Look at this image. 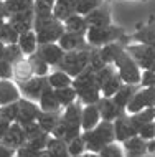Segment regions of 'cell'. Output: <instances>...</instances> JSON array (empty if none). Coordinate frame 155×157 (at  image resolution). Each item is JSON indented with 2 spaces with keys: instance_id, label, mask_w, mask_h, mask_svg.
Here are the masks:
<instances>
[{
  "instance_id": "cell-37",
  "label": "cell",
  "mask_w": 155,
  "mask_h": 157,
  "mask_svg": "<svg viewBox=\"0 0 155 157\" xmlns=\"http://www.w3.org/2000/svg\"><path fill=\"white\" fill-rule=\"evenodd\" d=\"M3 2H5L8 13H17V12H23V10L33 8L35 0H3Z\"/></svg>"
},
{
  "instance_id": "cell-24",
  "label": "cell",
  "mask_w": 155,
  "mask_h": 157,
  "mask_svg": "<svg viewBox=\"0 0 155 157\" xmlns=\"http://www.w3.org/2000/svg\"><path fill=\"white\" fill-rule=\"evenodd\" d=\"M98 108H99V113H101V119L102 121H114L117 117L120 116L122 113H125L124 109H120L114 101L112 98H101L98 101Z\"/></svg>"
},
{
  "instance_id": "cell-3",
  "label": "cell",
  "mask_w": 155,
  "mask_h": 157,
  "mask_svg": "<svg viewBox=\"0 0 155 157\" xmlns=\"http://www.w3.org/2000/svg\"><path fill=\"white\" fill-rule=\"evenodd\" d=\"M125 36L124 30L116 25H107V27H87L86 30V41L93 48H101V46L112 43V41H122Z\"/></svg>"
},
{
  "instance_id": "cell-39",
  "label": "cell",
  "mask_w": 155,
  "mask_h": 157,
  "mask_svg": "<svg viewBox=\"0 0 155 157\" xmlns=\"http://www.w3.org/2000/svg\"><path fill=\"white\" fill-rule=\"evenodd\" d=\"M99 155L101 157H125V152H124V147L120 142H111L107 144V146H104L101 152H99Z\"/></svg>"
},
{
  "instance_id": "cell-32",
  "label": "cell",
  "mask_w": 155,
  "mask_h": 157,
  "mask_svg": "<svg viewBox=\"0 0 155 157\" xmlns=\"http://www.w3.org/2000/svg\"><path fill=\"white\" fill-rule=\"evenodd\" d=\"M45 151L51 157H71L68 151V142L65 139H58V137H53V136H50Z\"/></svg>"
},
{
  "instance_id": "cell-47",
  "label": "cell",
  "mask_w": 155,
  "mask_h": 157,
  "mask_svg": "<svg viewBox=\"0 0 155 157\" xmlns=\"http://www.w3.org/2000/svg\"><path fill=\"white\" fill-rule=\"evenodd\" d=\"M140 86L142 88H155V71H152V70H142Z\"/></svg>"
},
{
  "instance_id": "cell-4",
  "label": "cell",
  "mask_w": 155,
  "mask_h": 157,
  "mask_svg": "<svg viewBox=\"0 0 155 157\" xmlns=\"http://www.w3.org/2000/svg\"><path fill=\"white\" fill-rule=\"evenodd\" d=\"M33 30L36 33L38 45L43 43H56L60 36L65 33V25L54 17H46V18H35Z\"/></svg>"
},
{
  "instance_id": "cell-13",
  "label": "cell",
  "mask_w": 155,
  "mask_h": 157,
  "mask_svg": "<svg viewBox=\"0 0 155 157\" xmlns=\"http://www.w3.org/2000/svg\"><path fill=\"white\" fill-rule=\"evenodd\" d=\"M112 126H114V137L117 142L122 144L124 141L137 136V129L134 127L131 117H129L127 113H122L117 119L112 121Z\"/></svg>"
},
{
  "instance_id": "cell-52",
  "label": "cell",
  "mask_w": 155,
  "mask_h": 157,
  "mask_svg": "<svg viewBox=\"0 0 155 157\" xmlns=\"http://www.w3.org/2000/svg\"><path fill=\"white\" fill-rule=\"evenodd\" d=\"M12 122H7V121H2L0 119V139L3 137V136L7 134V131H8V127H10Z\"/></svg>"
},
{
  "instance_id": "cell-36",
  "label": "cell",
  "mask_w": 155,
  "mask_h": 157,
  "mask_svg": "<svg viewBox=\"0 0 155 157\" xmlns=\"http://www.w3.org/2000/svg\"><path fill=\"white\" fill-rule=\"evenodd\" d=\"M18 35H20V33L17 32L15 28L7 22V20L0 25V41H3L5 45L17 43V41H18Z\"/></svg>"
},
{
  "instance_id": "cell-53",
  "label": "cell",
  "mask_w": 155,
  "mask_h": 157,
  "mask_svg": "<svg viewBox=\"0 0 155 157\" xmlns=\"http://www.w3.org/2000/svg\"><path fill=\"white\" fill-rule=\"evenodd\" d=\"M147 155L155 157V139H150V141H147Z\"/></svg>"
},
{
  "instance_id": "cell-8",
  "label": "cell",
  "mask_w": 155,
  "mask_h": 157,
  "mask_svg": "<svg viewBox=\"0 0 155 157\" xmlns=\"http://www.w3.org/2000/svg\"><path fill=\"white\" fill-rule=\"evenodd\" d=\"M96 78H98L102 98H112L117 93V90L124 84L114 65H106L101 71L96 73Z\"/></svg>"
},
{
  "instance_id": "cell-40",
  "label": "cell",
  "mask_w": 155,
  "mask_h": 157,
  "mask_svg": "<svg viewBox=\"0 0 155 157\" xmlns=\"http://www.w3.org/2000/svg\"><path fill=\"white\" fill-rule=\"evenodd\" d=\"M18 114V103H10L0 106V119L7 122H15Z\"/></svg>"
},
{
  "instance_id": "cell-29",
  "label": "cell",
  "mask_w": 155,
  "mask_h": 157,
  "mask_svg": "<svg viewBox=\"0 0 155 157\" xmlns=\"http://www.w3.org/2000/svg\"><path fill=\"white\" fill-rule=\"evenodd\" d=\"M137 88L139 86H134V84H122V86L117 90V93L114 96H112V101L119 106L120 109H124L125 111V108H127V104L131 103V99H132V96H134V93L137 91Z\"/></svg>"
},
{
  "instance_id": "cell-25",
  "label": "cell",
  "mask_w": 155,
  "mask_h": 157,
  "mask_svg": "<svg viewBox=\"0 0 155 157\" xmlns=\"http://www.w3.org/2000/svg\"><path fill=\"white\" fill-rule=\"evenodd\" d=\"M33 76H35V73H33V68H31L27 56L22 58V60H18L17 63H13V81L17 84L28 81Z\"/></svg>"
},
{
  "instance_id": "cell-19",
  "label": "cell",
  "mask_w": 155,
  "mask_h": 157,
  "mask_svg": "<svg viewBox=\"0 0 155 157\" xmlns=\"http://www.w3.org/2000/svg\"><path fill=\"white\" fill-rule=\"evenodd\" d=\"M20 98H22V93L13 79H0V106L18 103Z\"/></svg>"
},
{
  "instance_id": "cell-26",
  "label": "cell",
  "mask_w": 155,
  "mask_h": 157,
  "mask_svg": "<svg viewBox=\"0 0 155 157\" xmlns=\"http://www.w3.org/2000/svg\"><path fill=\"white\" fill-rule=\"evenodd\" d=\"M18 46L20 50L23 52L25 56H28V55L35 53L36 48H38V40H36V33L35 30H28V32H23L18 35Z\"/></svg>"
},
{
  "instance_id": "cell-30",
  "label": "cell",
  "mask_w": 155,
  "mask_h": 157,
  "mask_svg": "<svg viewBox=\"0 0 155 157\" xmlns=\"http://www.w3.org/2000/svg\"><path fill=\"white\" fill-rule=\"evenodd\" d=\"M65 25V32H73V33H83L86 35V30H87V22L84 18V15H79V13H73L69 15L68 18L63 22Z\"/></svg>"
},
{
  "instance_id": "cell-42",
  "label": "cell",
  "mask_w": 155,
  "mask_h": 157,
  "mask_svg": "<svg viewBox=\"0 0 155 157\" xmlns=\"http://www.w3.org/2000/svg\"><path fill=\"white\" fill-rule=\"evenodd\" d=\"M22 58H25V55L23 52L20 50V46L18 43H12V45H7L5 46V58L3 60H7L8 63H17L18 60H22Z\"/></svg>"
},
{
  "instance_id": "cell-60",
  "label": "cell",
  "mask_w": 155,
  "mask_h": 157,
  "mask_svg": "<svg viewBox=\"0 0 155 157\" xmlns=\"http://www.w3.org/2000/svg\"><path fill=\"white\" fill-rule=\"evenodd\" d=\"M131 2H140V0H131Z\"/></svg>"
},
{
  "instance_id": "cell-49",
  "label": "cell",
  "mask_w": 155,
  "mask_h": 157,
  "mask_svg": "<svg viewBox=\"0 0 155 157\" xmlns=\"http://www.w3.org/2000/svg\"><path fill=\"white\" fill-rule=\"evenodd\" d=\"M0 79H13V65L7 60H0Z\"/></svg>"
},
{
  "instance_id": "cell-50",
  "label": "cell",
  "mask_w": 155,
  "mask_h": 157,
  "mask_svg": "<svg viewBox=\"0 0 155 157\" xmlns=\"http://www.w3.org/2000/svg\"><path fill=\"white\" fill-rule=\"evenodd\" d=\"M8 10H7V7H5V2L3 0H0V25H2L5 20L8 18Z\"/></svg>"
},
{
  "instance_id": "cell-51",
  "label": "cell",
  "mask_w": 155,
  "mask_h": 157,
  "mask_svg": "<svg viewBox=\"0 0 155 157\" xmlns=\"http://www.w3.org/2000/svg\"><path fill=\"white\" fill-rule=\"evenodd\" d=\"M15 155V151L10 149V147L3 146L2 142H0V157H13Z\"/></svg>"
},
{
  "instance_id": "cell-48",
  "label": "cell",
  "mask_w": 155,
  "mask_h": 157,
  "mask_svg": "<svg viewBox=\"0 0 155 157\" xmlns=\"http://www.w3.org/2000/svg\"><path fill=\"white\" fill-rule=\"evenodd\" d=\"M40 154H41L40 151L33 149V147L28 146L27 142H25L22 147H18V149L15 151V155L17 157H40Z\"/></svg>"
},
{
  "instance_id": "cell-15",
  "label": "cell",
  "mask_w": 155,
  "mask_h": 157,
  "mask_svg": "<svg viewBox=\"0 0 155 157\" xmlns=\"http://www.w3.org/2000/svg\"><path fill=\"white\" fill-rule=\"evenodd\" d=\"M40 106L35 101H30L27 98H20L18 101V114H17V121L18 124H27V122H33L36 121L40 114Z\"/></svg>"
},
{
  "instance_id": "cell-14",
  "label": "cell",
  "mask_w": 155,
  "mask_h": 157,
  "mask_svg": "<svg viewBox=\"0 0 155 157\" xmlns=\"http://www.w3.org/2000/svg\"><path fill=\"white\" fill-rule=\"evenodd\" d=\"M36 53H38L51 68H58V66H60L63 56H65V50L58 45V41H56V43H43V45H38Z\"/></svg>"
},
{
  "instance_id": "cell-20",
  "label": "cell",
  "mask_w": 155,
  "mask_h": 157,
  "mask_svg": "<svg viewBox=\"0 0 155 157\" xmlns=\"http://www.w3.org/2000/svg\"><path fill=\"white\" fill-rule=\"evenodd\" d=\"M58 45L61 46L65 52H73V50H81V48H87V41H86V35L83 33H73V32H65L58 40Z\"/></svg>"
},
{
  "instance_id": "cell-9",
  "label": "cell",
  "mask_w": 155,
  "mask_h": 157,
  "mask_svg": "<svg viewBox=\"0 0 155 157\" xmlns=\"http://www.w3.org/2000/svg\"><path fill=\"white\" fill-rule=\"evenodd\" d=\"M124 46L127 50V53L137 61V65L142 70H149L152 61L155 60V46H152V45L132 41V43H125Z\"/></svg>"
},
{
  "instance_id": "cell-16",
  "label": "cell",
  "mask_w": 155,
  "mask_h": 157,
  "mask_svg": "<svg viewBox=\"0 0 155 157\" xmlns=\"http://www.w3.org/2000/svg\"><path fill=\"white\" fill-rule=\"evenodd\" d=\"M124 40H127L125 43L137 41V43H145V45L155 46V18H152L149 23H145L144 27L137 28V30L134 33H131V35L124 36Z\"/></svg>"
},
{
  "instance_id": "cell-27",
  "label": "cell",
  "mask_w": 155,
  "mask_h": 157,
  "mask_svg": "<svg viewBox=\"0 0 155 157\" xmlns=\"http://www.w3.org/2000/svg\"><path fill=\"white\" fill-rule=\"evenodd\" d=\"M46 79H48V84L53 90H60V88H66V86L73 84V76H69L66 71L60 70V68H54L53 71H50Z\"/></svg>"
},
{
  "instance_id": "cell-31",
  "label": "cell",
  "mask_w": 155,
  "mask_h": 157,
  "mask_svg": "<svg viewBox=\"0 0 155 157\" xmlns=\"http://www.w3.org/2000/svg\"><path fill=\"white\" fill-rule=\"evenodd\" d=\"M63 111V109H61ZM61 111L60 113H48V111H40L38 117H36V122L40 124V127L45 131V132L51 134V131L56 127V124L61 121Z\"/></svg>"
},
{
  "instance_id": "cell-34",
  "label": "cell",
  "mask_w": 155,
  "mask_h": 157,
  "mask_svg": "<svg viewBox=\"0 0 155 157\" xmlns=\"http://www.w3.org/2000/svg\"><path fill=\"white\" fill-rule=\"evenodd\" d=\"M129 117H131L134 127L139 129L140 126L155 121V106H153V108H145V109H142V111L135 113V114H129Z\"/></svg>"
},
{
  "instance_id": "cell-59",
  "label": "cell",
  "mask_w": 155,
  "mask_h": 157,
  "mask_svg": "<svg viewBox=\"0 0 155 157\" xmlns=\"http://www.w3.org/2000/svg\"><path fill=\"white\" fill-rule=\"evenodd\" d=\"M96 2H99V3H101V2H104V0H96Z\"/></svg>"
},
{
  "instance_id": "cell-11",
  "label": "cell",
  "mask_w": 155,
  "mask_h": 157,
  "mask_svg": "<svg viewBox=\"0 0 155 157\" xmlns=\"http://www.w3.org/2000/svg\"><path fill=\"white\" fill-rule=\"evenodd\" d=\"M112 12H111V2L104 0L102 3H99L96 8L84 15L86 22L89 27H107L112 25Z\"/></svg>"
},
{
  "instance_id": "cell-43",
  "label": "cell",
  "mask_w": 155,
  "mask_h": 157,
  "mask_svg": "<svg viewBox=\"0 0 155 157\" xmlns=\"http://www.w3.org/2000/svg\"><path fill=\"white\" fill-rule=\"evenodd\" d=\"M48 139H50V134L48 132H40L38 136H35V137H31V139H28L27 144L28 146H31L33 149H36V151H40V152H43L45 149H46V144H48Z\"/></svg>"
},
{
  "instance_id": "cell-54",
  "label": "cell",
  "mask_w": 155,
  "mask_h": 157,
  "mask_svg": "<svg viewBox=\"0 0 155 157\" xmlns=\"http://www.w3.org/2000/svg\"><path fill=\"white\" fill-rule=\"evenodd\" d=\"M58 3H63V5H66V7H71L74 12H76V3H78V0H56Z\"/></svg>"
},
{
  "instance_id": "cell-55",
  "label": "cell",
  "mask_w": 155,
  "mask_h": 157,
  "mask_svg": "<svg viewBox=\"0 0 155 157\" xmlns=\"http://www.w3.org/2000/svg\"><path fill=\"white\" fill-rule=\"evenodd\" d=\"M5 43H3V41H0V60H3V58H5Z\"/></svg>"
},
{
  "instance_id": "cell-22",
  "label": "cell",
  "mask_w": 155,
  "mask_h": 157,
  "mask_svg": "<svg viewBox=\"0 0 155 157\" xmlns=\"http://www.w3.org/2000/svg\"><path fill=\"white\" fill-rule=\"evenodd\" d=\"M125 157H147V141L140 136H134L122 142Z\"/></svg>"
},
{
  "instance_id": "cell-1",
  "label": "cell",
  "mask_w": 155,
  "mask_h": 157,
  "mask_svg": "<svg viewBox=\"0 0 155 157\" xmlns=\"http://www.w3.org/2000/svg\"><path fill=\"white\" fill-rule=\"evenodd\" d=\"M73 88L78 93V101L83 106L84 104H98V101L102 98L101 88H99L96 73L86 68L83 73L73 78Z\"/></svg>"
},
{
  "instance_id": "cell-56",
  "label": "cell",
  "mask_w": 155,
  "mask_h": 157,
  "mask_svg": "<svg viewBox=\"0 0 155 157\" xmlns=\"http://www.w3.org/2000/svg\"><path fill=\"white\" fill-rule=\"evenodd\" d=\"M79 157H101V155H99L98 154V152H84V154H83V155H79Z\"/></svg>"
},
{
  "instance_id": "cell-35",
  "label": "cell",
  "mask_w": 155,
  "mask_h": 157,
  "mask_svg": "<svg viewBox=\"0 0 155 157\" xmlns=\"http://www.w3.org/2000/svg\"><path fill=\"white\" fill-rule=\"evenodd\" d=\"M54 93H56V98L60 101L61 108H66V106H69V104L78 101V93L73 88V84L66 86V88H60V90H54Z\"/></svg>"
},
{
  "instance_id": "cell-17",
  "label": "cell",
  "mask_w": 155,
  "mask_h": 157,
  "mask_svg": "<svg viewBox=\"0 0 155 157\" xmlns=\"http://www.w3.org/2000/svg\"><path fill=\"white\" fill-rule=\"evenodd\" d=\"M7 22L12 25L18 33L33 30V23H35V12L33 8L23 12H17V13H10L7 18Z\"/></svg>"
},
{
  "instance_id": "cell-58",
  "label": "cell",
  "mask_w": 155,
  "mask_h": 157,
  "mask_svg": "<svg viewBox=\"0 0 155 157\" xmlns=\"http://www.w3.org/2000/svg\"><path fill=\"white\" fill-rule=\"evenodd\" d=\"M46 2H48V3H53V5H54V2H56V0H46Z\"/></svg>"
},
{
  "instance_id": "cell-2",
  "label": "cell",
  "mask_w": 155,
  "mask_h": 157,
  "mask_svg": "<svg viewBox=\"0 0 155 157\" xmlns=\"http://www.w3.org/2000/svg\"><path fill=\"white\" fill-rule=\"evenodd\" d=\"M83 139L86 142V151L87 152H101V149L107 144L114 142V126L111 121H101L96 127L89 131H83Z\"/></svg>"
},
{
  "instance_id": "cell-23",
  "label": "cell",
  "mask_w": 155,
  "mask_h": 157,
  "mask_svg": "<svg viewBox=\"0 0 155 157\" xmlns=\"http://www.w3.org/2000/svg\"><path fill=\"white\" fill-rule=\"evenodd\" d=\"M101 113L98 104H84L81 111V127L83 131H89L101 122Z\"/></svg>"
},
{
  "instance_id": "cell-44",
  "label": "cell",
  "mask_w": 155,
  "mask_h": 157,
  "mask_svg": "<svg viewBox=\"0 0 155 157\" xmlns=\"http://www.w3.org/2000/svg\"><path fill=\"white\" fill-rule=\"evenodd\" d=\"M107 63L102 60V56L99 55V50L98 48H93V52H91V60H89V70L94 71V73H98V71H101L104 66H106Z\"/></svg>"
},
{
  "instance_id": "cell-41",
  "label": "cell",
  "mask_w": 155,
  "mask_h": 157,
  "mask_svg": "<svg viewBox=\"0 0 155 157\" xmlns=\"http://www.w3.org/2000/svg\"><path fill=\"white\" fill-rule=\"evenodd\" d=\"M68 151L71 157H79L86 152V142L83 139V136H78V137L68 141Z\"/></svg>"
},
{
  "instance_id": "cell-33",
  "label": "cell",
  "mask_w": 155,
  "mask_h": 157,
  "mask_svg": "<svg viewBox=\"0 0 155 157\" xmlns=\"http://www.w3.org/2000/svg\"><path fill=\"white\" fill-rule=\"evenodd\" d=\"M27 58H28V61H30V65L33 68V73H35V76H48L50 75L51 66H50L36 52L31 53V55H28Z\"/></svg>"
},
{
  "instance_id": "cell-45",
  "label": "cell",
  "mask_w": 155,
  "mask_h": 157,
  "mask_svg": "<svg viewBox=\"0 0 155 157\" xmlns=\"http://www.w3.org/2000/svg\"><path fill=\"white\" fill-rule=\"evenodd\" d=\"M137 136H140L145 141H150V139H155V121L147 122V124L140 126L137 129Z\"/></svg>"
},
{
  "instance_id": "cell-38",
  "label": "cell",
  "mask_w": 155,
  "mask_h": 157,
  "mask_svg": "<svg viewBox=\"0 0 155 157\" xmlns=\"http://www.w3.org/2000/svg\"><path fill=\"white\" fill-rule=\"evenodd\" d=\"M35 18H46L53 15V3H48L46 0H35L33 3Z\"/></svg>"
},
{
  "instance_id": "cell-6",
  "label": "cell",
  "mask_w": 155,
  "mask_h": 157,
  "mask_svg": "<svg viewBox=\"0 0 155 157\" xmlns=\"http://www.w3.org/2000/svg\"><path fill=\"white\" fill-rule=\"evenodd\" d=\"M114 66L119 73L120 79L125 84H134V86H140V76H142V68L137 65L131 55L127 53L124 46V52L119 55V58L114 61Z\"/></svg>"
},
{
  "instance_id": "cell-57",
  "label": "cell",
  "mask_w": 155,
  "mask_h": 157,
  "mask_svg": "<svg viewBox=\"0 0 155 157\" xmlns=\"http://www.w3.org/2000/svg\"><path fill=\"white\" fill-rule=\"evenodd\" d=\"M40 157H51V155H50L46 151H43V152H41V154H40Z\"/></svg>"
},
{
  "instance_id": "cell-5",
  "label": "cell",
  "mask_w": 155,
  "mask_h": 157,
  "mask_svg": "<svg viewBox=\"0 0 155 157\" xmlns=\"http://www.w3.org/2000/svg\"><path fill=\"white\" fill-rule=\"evenodd\" d=\"M91 52H93V46L81 48V50H73V52H65V56H63V60H61L58 68L66 71L69 76L74 78V76L83 73L89 66Z\"/></svg>"
},
{
  "instance_id": "cell-61",
  "label": "cell",
  "mask_w": 155,
  "mask_h": 157,
  "mask_svg": "<svg viewBox=\"0 0 155 157\" xmlns=\"http://www.w3.org/2000/svg\"><path fill=\"white\" fill-rule=\"evenodd\" d=\"M147 157H152V155H147Z\"/></svg>"
},
{
  "instance_id": "cell-18",
  "label": "cell",
  "mask_w": 155,
  "mask_h": 157,
  "mask_svg": "<svg viewBox=\"0 0 155 157\" xmlns=\"http://www.w3.org/2000/svg\"><path fill=\"white\" fill-rule=\"evenodd\" d=\"M0 142H2L3 146L10 147V149H13V151H17L18 147H22L23 144L27 142L22 124H18V122H12L10 127H8V131H7V134L0 139Z\"/></svg>"
},
{
  "instance_id": "cell-46",
  "label": "cell",
  "mask_w": 155,
  "mask_h": 157,
  "mask_svg": "<svg viewBox=\"0 0 155 157\" xmlns=\"http://www.w3.org/2000/svg\"><path fill=\"white\" fill-rule=\"evenodd\" d=\"M23 127V132H25V139H31V137H35V136H38L40 132H43V129L40 127V124L36 121H33V122H27V124H22Z\"/></svg>"
},
{
  "instance_id": "cell-21",
  "label": "cell",
  "mask_w": 155,
  "mask_h": 157,
  "mask_svg": "<svg viewBox=\"0 0 155 157\" xmlns=\"http://www.w3.org/2000/svg\"><path fill=\"white\" fill-rule=\"evenodd\" d=\"M38 106H40L41 111H48V113H60L63 109L60 101H58V98H56V93H54V90L50 84L45 86V90L38 99Z\"/></svg>"
},
{
  "instance_id": "cell-7",
  "label": "cell",
  "mask_w": 155,
  "mask_h": 157,
  "mask_svg": "<svg viewBox=\"0 0 155 157\" xmlns=\"http://www.w3.org/2000/svg\"><path fill=\"white\" fill-rule=\"evenodd\" d=\"M81 111H83V104L79 103V101H76V103H73L69 106H66V108H63L61 121L65 122V127H66V142L83 134Z\"/></svg>"
},
{
  "instance_id": "cell-28",
  "label": "cell",
  "mask_w": 155,
  "mask_h": 157,
  "mask_svg": "<svg viewBox=\"0 0 155 157\" xmlns=\"http://www.w3.org/2000/svg\"><path fill=\"white\" fill-rule=\"evenodd\" d=\"M98 50H99V55L102 56V60L107 65H114V61L119 58V55L124 52V45L122 41H112V43H107Z\"/></svg>"
},
{
  "instance_id": "cell-12",
  "label": "cell",
  "mask_w": 155,
  "mask_h": 157,
  "mask_svg": "<svg viewBox=\"0 0 155 157\" xmlns=\"http://www.w3.org/2000/svg\"><path fill=\"white\" fill-rule=\"evenodd\" d=\"M46 84H48L46 76H33L28 81L20 83L18 88H20V93H22V98H27L30 101L38 103V99H40V96Z\"/></svg>"
},
{
  "instance_id": "cell-62",
  "label": "cell",
  "mask_w": 155,
  "mask_h": 157,
  "mask_svg": "<svg viewBox=\"0 0 155 157\" xmlns=\"http://www.w3.org/2000/svg\"><path fill=\"white\" fill-rule=\"evenodd\" d=\"M13 157H17V155H13Z\"/></svg>"
},
{
  "instance_id": "cell-10",
  "label": "cell",
  "mask_w": 155,
  "mask_h": 157,
  "mask_svg": "<svg viewBox=\"0 0 155 157\" xmlns=\"http://www.w3.org/2000/svg\"><path fill=\"white\" fill-rule=\"evenodd\" d=\"M155 106V88H142L139 86L134 93L131 103L125 108L127 114H135L145 108H153Z\"/></svg>"
}]
</instances>
